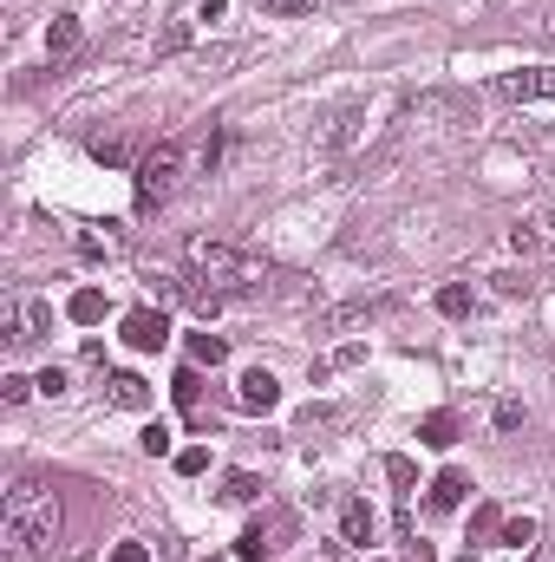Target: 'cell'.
I'll use <instances>...</instances> for the list:
<instances>
[{
	"mask_svg": "<svg viewBox=\"0 0 555 562\" xmlns=\"http://www.w3.org/2000/svg\"><path fill=\"white\" fill-rule=\"evenodd\" d=\"M92 157H99V164H132V150L118 138H92Z\"/></svg>",
	"mask_w": 555,
	"mask_h": 562,
	"instance_id": "26",
	"label": "cell"
},
{
	"mask_svg": "<svg viewBox=\"0 0 555 562\" xmlns=\"http://www.w3.org/2000/svg\"><path fill=\"white\" fill-rule=\"evenodd\" d=\"M190 360L196 367H223L229 360V340L223 334H190Z\"/></svg>",
	"mask_w": 555,
	"mask_h": 562,
	"instance_id": "17",
	"label": "cell"
},
{
	"mask_svg": "<svg viewBox=\"0 0 555 562\" xmlns=\"http://www.w3.org/2000/svg\"><path fill=\"white\" fill-rule=\"evenodd\" d=\"M380 537V517L366 510V497H347L340 504V543H353V550H366Z\"/></svg>",
	"mask_w": 555,
	"mask_h": 562,
	"instance_id": "10",
	"label": "cell"
},
{
	"mask_svg": "<svg viewBox=\"0 0 555 562\" xmlns=\"http://www.w3.org/2000/svg\"><path fill=\"white\" fill-rule=\"evenodd\" d=\"M170 393H177V406H183V413H190V406H196V400H203V380H196V367H183V373H177V380H170Z\"/></svg>",
	"mask_w": 555,
	"mask_h": 562,
	"instance_id": "21",
	"label": "cell"
},
{
	"mask_svg": "<svg viewBox=\"0 0 555 562\" xmlns=\"http://www.w3.org/2000/svg\"><path fill=\"white\" fill-rule=\"evenodd\" d=\"M163 340H170L163 307H132V314H125V347H132V353H157Z\"/></svg>",
	"mask_w": 555,
	"mask_h": 562,
	"instance_id": "7",
	"label": "cell"
},
{
	"mask_svg": "<svg viewBox=\"0 0 555 562\" xmlns=\"http://www.w3.org/2000/svg\"><path fill=\"white\" fill-rule=\"evenodd\" d=\"M0 543L13 562H39L59 543V497L39 471H20L0 497Z\"/></svg>",
	"mask_w": 555,
	"mask_h": 562,
	"instance_id": "2",
	"label": "cell"
},
{
	"mask_svg": "<svg viewBox=\"0 0 555 562\" xmlns=\"http://www.w3.org/2000/svg\"><path fill=\"white\" fill-rule=\"evenodd\" d=\"M177 471H183V477H203V471H209V451H203V445L177 451Z\"/></svg>",
	"mask_w": 555,
	"mask_h": 562,
	"instance_id": "24",
	"label": "cell"
},
{
	"mask_svg": "<svg viewBox=\"0 0 555 562\" xmlns=\"http://www.w3.org/2000/svg\"><path fill=\"white\" fill-rule=\"evenodd\" d=\"M33 386H39V393H46V400H59V393H66V367H46V373H39V380H33Z\"/></svg>",
	"mask_w": 555,
	"mask_h": 562,
	"instance_id": "28",
	"label": "cell"
},
{
	"mask_svg": "<svg viewBox=\"0 0 555 562\" xmlns=\"http://www.w3.org/2000/svg\"><path fill=\"white\" fill-rule=\"evenodd\" d=\"M497 281V294H530V276H517V269H503V276H490Z\"/></svg>",
	"mask_w": 555,
	"mask_h": 562,
	"instance_id": "29",
	"label": "cell"
},
{
	"mask_svg": "<svg viewBox=\"0 0 555 562\" xmlns=\"http://www.w3.org/2000/svg\"><path fill=\"white\" fill-rule=\"evenodd\" d=\"M262 497V477L256 471H229L223 477V504H256Z\"/></svg>",
	"mask_w": 555,
	"mask_h": 562,
	"instance_id": "18",
	"label": "cell"
},
{
	"mask_svg": "<svg viewBox=\"0 0 555 562\" xmlns=\"http://www.w3.org/2000/svg\"><path fill=\"white\" fill-rule=\"evenodd\" d=\"M497 92H503V99H517V105H555V66L503 72V79H497Z\"/></svg>",
	"mask_w": 555,
	"mask_h": 562,
	"instance_id": "6",
	"label": "cell"
},
{
	"mask_svg": "<svg viewBox=\"0 0 555 562\" xmlns=\"http://www.w3.org/2000/svg\"><path fill=\"white\" fill-rule=\"evenodd\" d=\"M497 543H510V550H530V543H536V524H530V517H503Z\"/></svg>",
	"mask_w": 555,
	"mask_h": 562,
	"instance_id": "20",
	"label": "cell"
},
{
	"mask_svg": "<svg viewBox=\"0 0 555 562\" xmlns=\"http://www.w3.org/2000/svg\"><path fill=\"white\" fill-rule=\"evenodd\" d=\"M281 530H287V517H275V524H249V530L236 537V562H269Z\"/></svg>",
	"mask_w": 555,
	"mask_h": 562,
	"instance_id": "11",
	"label": "cell"
},
{
	"mask_svg": "<svg viewBox=\"0 0 555 562\" xmlns=\"http://www.w3.org/2000/svg\"><path fill=\"white\" fill-rule=\"evenodd\" d=\"M386 477L393 484H412V458H386Z\"/></svg>",
	"mask_w": 555,
	"mask_h": 562,
	"instance_id": "33",
	"label": "cell"
},
{
	"mask_svg": "<svg viewBox=\"0 0 555 562\" xmlns=\"http://www.w3.org/2000/svg\"><path fill=\"white\" fill-rule=\"evenodd\" d=\"M79 40H86V33H79V13H53V26H46V53H53V66L72 59Z\"/></svg>",
	"mask_w": 555,
	"mask_h": 562,
	"instance_id": "13",
	"label": "cell"
},
{
	"mask_svg": "<svg viewBox=\"0 0 555 562\" xmlns=\"http://www.w3.org/2000/svg\"><path fill=\"white\" fill-rule=\"evenodd\" d=\"M170 438H177V431H170V425H144V451H150V458H163V451H170Z\"/></svg>",
	"mask_w": 555,
	"mask_h": 562,
	"instance_id": "25",
	"label": "cell"
},
{
	"mask_svg": "<svg viewBox=\"0 0 555 562\" xmlns=\"http://www.w3.org/2000/svg\"><path fill=\"white\" fill-rule=\"evenodd\" d=\"M112 562H150V543L132 537V543H118V550H112Z\"/></svg>",
	"mask_w": 555,
	"mask_h": 562,
	"instance_id": "31",
	"label": "cell"
},
{
	"mask_svg": "<svg viewBox=\"0 0 555 562\" xmlns=\"http://www.w3.org/2000/svg\"><path fill=\"white\" fill-rule=\"evenodd\" d=\"M105 400H112L118 413H144V406H150V386H144L138 373H112V380H105Z\"/></svg>",
	"mask_w": 555,
	"mask_h": 562,
	"instance_id": "12",
	"label": "cell"
},
{
	"mask_svg": "<svg viewBox=\"0 0 555 562\" xmlns=\"http://www.w3.org/2000/svg\"><path fill=\"white\" fill-rule=\"evenodd\" d=\"M360 125H366V105H360V99H347V105L320 112V119H314V150H320V157L347 150V144L360 138Z\"/></svg>",
	"mask_w": 555,
	"mask_h": 562,
	"instance_id": "4",
	"label": "cell"
},
{
	"mask_svg": "<svg viewBox=\"0 0 555 562\" xmlns=\"http://www.w3.org/2000/svg\"><path fill=\"white\" fill-rule=\"evenodd\" d=\"M471 307H477V294H471V281H444V288H438V314H444V321H464Z\"/></svg>",
	"mask_w": 555,
	"mask_h": 562,
	"instance_id": "15",
	"label": "cell"
},
{
	"mask_svg": "<svg viewBox=\"0 0 555 562\" xmlns=\"http://www.w3.org/2000/svg\"><path fill=\"white\" fill-rule=\"evenodd\" d=\"M517 425H523V406H517V400H503V406H497V431H517Z\"/></svg>",
	"mask_w": 555,
	"mask_h": 562,
	"instance_id": "32",
	"label": "cell"
},
{
	"mask_svg": "<svg viewBox=\"0 0 555 562\" xmlns=\"http://www.w3.org/2000/svg\"><path fill=\"white\" fill-rule=\"evenodd\" d=\"M26 393H39V386H33L26 373H7V380H0V400H7V406H20Z\"/></svg>",
	"mask_w": 555,
	"mask_h": 562,
	"instance_id": "23",
	"label": "cell"
},
{
	"mask_svg": "<svg viewBox=\"0 0 555 562\" xmlns=\"http://www.w3.org/2000/svg\"><path fill=\"white\" fill-rule=\"evenodd\" d=\"M510 249H517V256H550L555 249V196H543L530 216L510 223Z\"/></svg>",
	"mask_w": 555,
	"mask_h": 562,
	"instance_id": "5",
	"label": "cell"
},
{
	"mask_svg": "<svg viewBox=\"0 0 555 562\" xmlns=\"http://www.w3.org/2000/svg\"><path fill=\"white\" fill-rule=\"evenodd\" d=\"M262 13H281V20H294V13H314V0H256Z\"/></svg>",
	"mask_w": 555,
	"mask_h": 562,
	"instance_id": "27",
	"label": "cell"
},
{
	"mask_svg": "<svg viewBox=\"0 0 555 562\" xmlns=\"http://www.w3.org/2000/svg\"><path fill=\"white\" fill-rule=\"evenodd\" d=\"M457 562H477V557H471V550H464V557H457Z\"/></svg>",
	"mask_w": 555,
	"mask_h": 562,
	"instance_id": "36",
	"label": "cell"
},
{
	"mask_svg": "<svg viewBox=\"0 0 555 562\" xmlns=\"http://www.w3.org/2000/svg\"><path fill=\"white\" fill-rule=\"evenodd\" d=\"M183 183V138H157L138 157V210H163Z\"/></svg>",
	"mask_w": 555,
	"mask_h": 562,
	"instance_id": "3",
	"label": "cell"
},
{
	"mask_svg": "<svg viewBox=\"0 0 555 562\" xmlns=\"http://www.w3.org/2000/svg\"><path fill=\"white\" fill-rule=\"evenodd\" d=\"M236 406H242V413H275L281 406V380L269 373V367H249V373L236 380Z\"/></svg>",
	"mask_w": 555,
	"mask_h": 562,
	"instance_id": "8",
	"label": "cell"
},
{
	"mask_svg": "<svg viewBox=\"0 0 555 562\" xmlns=\"http://www.w3.org/2000/svg\"><path fill=\"white\" fill-rule=\"evenodd\" d=\"M536 562H555V550H543V557H536Z\"/></svg>",
	"mask_w": 555,
	"mask_h": 562,
	"instance_id": "35",
	"label": "cell"
},
{
	"mask_svg": "<svg viewBox=\"0 0 555 562\" xmlns=\"http://www.w3.org/2000/svg\"><path fill=\"white\" fill-rule=\"evenodd\" d=\"M46 334H53V301L20 294V301H13V334H7V340H20V347H26V340H46Z\"/></svg>",
	"mask_w": 555,
	"mask_h": 562,
	"instance_id": "9",
	"label": "cell"
},
{
	"mask_svg": "<svg viewBox=\"0 0 555 562\" xmlns=\"http://www.w3.org/2000/svg\"><path fill=\"white\" fill-rule=\"evenodd\" d=\"M418 438L444 451V445H457V419H451V413H424V425H418Z\"/></svg>",
	"mask_w": 555,
	"mask_h": 562,
	"instance_id": "19",
	"label": "cell"
},
{
	"mask_svg": "<svg viewBox=\"0 0 555 562\" xmlns=\"http://www.w3.org/2000/svg\"><path fill=\"white\" fill-rule=\"evenodd\" d=\"M66 321H79V327H99V321H105V294H99V288H79V294L66 301Z\"/></svg>",
	"mask_w": 555,
	"mask_h": 562,
	"instance_id": "16",
	"label": "cell"
},
{
	"mask_svg": "<svg viewBox=\"0 0 555 562\" xmlns=\"http://www.w3.org/2000/svg\"><path fill=\"white\" fill-rule=\"evenodd\" d=\"M471 530H477V543H497V530H503V510H497V504H477Z\"/></svg>",
	"mask_w": 555,
	"mask_h": 562,
	"instance_id": "22",
	"label": "cell"
},
{
	"mask_svg": "<svg viewBox=\"0 0 555 562\" xmlns=\"http://www.w3.org/2000/svg\"><path fill=\"white\" fill-rule=\"evenodd\" d=\"M269 281V269L249 256V249H236V243H209V236H196L190 243V307L209 321V314H223L229 301H242V294H256Z\"/></svg>",
	"mask_w": 555,
	"mask_h": 562,
	"instance_id": "1",
	"label": "cell"
},
{
	"mask_svg": "<svg viewBox=\"0 0 555 562\" xmlns=\"http://www.w3.org/2000/svg\"><path fill=\"white\" fill-rule=\"evenodd\" d=\"M543 40H555V7L543 13Z\"/></svg>",
	"mask_w": 555,
	"mask_h": 562,
	"instance_id": "34",
	"label": "cell"
},
{
	"mask_svg": "<svg viewBox=\"0 0 555 562\" xmlns=\"http://www.w3.org/2000/svg\"><path fill=\"white\" fill-rule=\"evenodd\" d=\"M223 13H229V0H203V7H196V13H190V20H196V26H216V20H223Z\"/></svg>",
	"mask_w": 555,
	"mask_h": 562,
	"instance_id": "30",
	"label": "cell"
},
{
	"mask_svg": "<svg viewBox=\"0 0 555 562\" xmlns=\"http://www.w3.org/2000/svg\"><path fill=\"white\" fill-rule=\"evenodd\" d=\"M464 497H471V477H464V471H438V477H431V497H424V504H431V510L444 517V510H457Z\"/></svg>",
	"mask_w": 555,
	"mask_h": 562,
	"instance_id": "14",
	"label": "cell"
}]
</instances>
